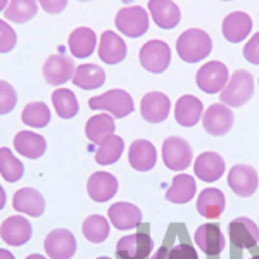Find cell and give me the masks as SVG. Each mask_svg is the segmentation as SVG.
Wrapping results in <instances>:
<instances>
[{
    "mask_svg": "<svg viewBox=\"0 0 259 259\" xmlns=\"http://www.w3.org/2000/svg\"><path fill=\"white\" fill-rule=\"evenodd\" d=\"M149 14L161 30H173L182 19V11L173 0H149Z\"/></svg>",
    "mask_w": 259,
    "mask_h": 259,
    "instance_id": "d6986e66",
    "label": "cell"
},
{
    "mask_svg": "<svg viewBox=\"0 0 259 259\" xmlns=\"http://www.w3.org/2000/svg\"><path fill=\"white\" fill-rule=\"evenodd\" d=\"M38 4L47 14H59L68 7V0H38Z\"/></svg>",
    "mask_w": 259,
    "mask_h": 259,
    "instance_id": "b9f144b4",
    "label": "cell"
},
{
    "mask_svg": "<svg viewBox=\"0 0 259 259\" xmlns=\"http://www.w3.org/2000/svg\"><path fill=\"white\" fill-rule=\"evenodd\" d=\"M26 259H45V257L40 256V254H31V256H28Z\"/></svg>",
    "mask_w": 259,
    "mask_h": 259,
    "instance_id": "7dc6e473",
    "label": "cell"
},
{
    "mask_svg": "<svg viewBox=\"0 0 259 259\" xmlns=\"http://www.w3.org/2000/svg\"><path fill=\"white\" fill-rule=\"evenodd\" d=\"M18 104V94L11 83L0 80V116L9 114Z\"/></svg>",
    "mask_w": 259,
    "mask_h": 259,
    "instance_id": "74e56055",
    "label": "cell"
},
{
    "mask_svg": "<svg viewBox=\"0 0 259 259\" xmlns=\"http://www.w3.org/2000/svg\"><path fill=\"white\" fill-rule=\"evenodd\" d=\"M235 116L232 109L225 104H212L207 107L202 114V124L209 135L212 137H223L233 128Z\"/></svg>",
    "mask_w": 259,
    "mask_h": 259,
    "instance_id": "30bf717a",
    "label": "cell"
},
{
    "mask_svg": "<svg viewBox=\"0 0 259 259\" xmlns=\"http://www.w3.org/2000/svg\"><path fill=\"white\" fill-rule=\"evenodd\" d=\"M68 47L69 52L78 59L90 57L95 52V47H97V35H95V31L92 28L80 26L71 31L68 38Z\"/></svg>",
    "mask_w": 259,
    "mask_h": 259,
    "instance_id": "484cf974",
    "label": "cell"
},
{
    "mask_svg": "<svg viewBox=\"0 0 259 259\" xmlns=\"http://www.w3.org/2000/svg\"><path fill=\"white\" fill-rule=\"evenodd\" d=\"M21 119L31 128H44L50 121V109L45 102H30L21 112Z\"/></svg>",
    "mask_w": 259,
    "mask_h": 259,
    "instance_id": "8d00e7d4",
    "label": "cell"
},
{
    "mask_svg": "<svg viewBox=\"0 0 259 259\" xmlns=\"http://www.w3.org/2000/svg\"><path fill=\"white\" fill-rule=\"evenodd\" d=\"M44 247L50 259H71L76 252V239L69 230L57 228L45 237Z\"/></svg>",
    "mask_w": 259,
    "mask_h": 259,
    "instance_id": "8fae6325",
    "label": "cell"
},
{
    "mask_svg": "<svg viewBox=\"0 0 259 259\" xmlns=\"http://www.w3.org/2000/svg\"><path fill=\"white\" fill-rule=\"evenodd\" d=\"M31 223L24 216H11L0 225V237L6 244L21 247L31 239Z\"/></svg>",
    "mask_w": 259,
    "mask_h": 259,
    "instance_id": "2e32d148",
    "label": "cell"
},
{
    "mask_svg": "<svg viewBox=\"0 0 259 259\" xmlns=\"http://www.w3.org/2000/svg\"><path fill=\"white\" fill-rule=\"evenodd\" d=\"M52 104L57 116L62 119H71L78 114L80 104H78L76 95L68 89H57L52 94Z\"/></svg>",
    "mask_w": 259,
    "mask_h": 259,
    "instance_id": "836d02e7",
    "label": "cell"
},
{
    "mask_svg": "<svg viewBox=\"0 0 259 259\" xmlns=\"http://www.w3.org/2000/svg\"><path fill=\"white\" fill-rule=\"evenodd\" d=\"M171 100L162 92H149L140 100V114L147 123H162L168 119Z\"/></svg>",
    "mask_w": 259,
    "mask_h": 259,
    "instance_id": "4fadbf2b",
    "label": "cell"
},
{
    "mask_svg": "<svg viewBox=\"0 0 259 259\" xmlns=\"http://www.w3.org/2000/svg\"><path fill=\"white\" fill-rule=\"evenodd\" d=\"M118 178L107 171H95L87 182V192L94 202H107L118 194Z\"/></svg>",
    "mask_w": 259,
    "mask_h": 259,
    "instance_id": "5bb4252c",
    "label": "cell"
},
{
    "mask_svg": "<svg viewBox=\"0 0 259 259\" xmlns=\"http://www.w3.org/2000/svg\"><path fill=\"white\" fill-rule=\"evenodd\" d=\"M149 259H169V249L162 245V247L157 249L152 256H149Z\"/></svg>",
    "mask_w": 259,
    "mask_h": 259,
    "instance_id": "7bdbcfd3",
    "label": "cell"
},
{
    "mask_svg": "<svg viewBox=\"0 0 259 259\" xmlns=\"http://www.w3.org/2000/svg\"><path fill=\"white\" fill-rule=\"evenodd\" d=\"M71 81L81 90H97L106 83V71L97 64H81L74 71Z\"/></svg>",
    "mask_w": 259,
    "mask_h": 259,
    "instance_id": "f546056e",
    "label": "cell"
},
{
    "mask_svg": "<svg viewBox=\"0 0 259 259\" xmlns=\"http://www.w3.org/2000/svg\"><path fill=\"white\" fill-rule=\"evenodd\" d=\"M16 31L11 24H7L4 19H0V54H7L16 47Z\"/></svg>",
    "mask_w": 259,
    "mask_h": 259,
    "instance_id": "f35d334b",
    "label": "cell"
},
{
    "mask_svg": "<svg viewBox=\"0 0 259 259\" xmlns=\"http://www.w3.org/2000/svg\"><path fill=\"white\" fill-rule=\"evenodd\" d=\"M89 106H90V109L109 112L114 118H126V116H130L135 111L132 95L121 89H112V90H107L106 94L92 97L89 100Z\"/></svg>",
    "mask_w": 259,
    "mask_h": 259,
    "instance_id": "3957f363",
    "label": "cell"
},
{
    "mask_svg": "<svg viewBox=\"0 0 259 259\" xmlns=\"http://www.w3.org/2000/svg\"><path fill=\"white\" fill-rule=\"evenodd\" d=\"M221 31L223 36L232 44H240L244 41L252 31V19L247 12L235 11L230 12L221 23Z\"/></svg>",
    "mask_w": 259,
    "mask_h": 259,
    "instance_id": "ac0fdd59",
    "label": "cell"
},
{
    "mask_svg": "<svg viewBox=\"0 0 259 259\" xmlns=\"http://www.w3.org/2000/svg\"><path fill=\"white\" fill-rule=\"evenodd\" d=\"M250 259H259V256H254V257H250Z\"/></svg>",
    "mask_w": 259,
    "mask_h": 259,
    "instance_id": "681fc988",
    "label": "cell"
},
{
    "mask_svg": "<svg viewBox=\"0 0 259 259\" xmlns=\"http://www.w3.org/2000/svg\"><path fill=\"white\" fill-rule=\"evenodd\" d=\"M124 152V140L118 135H111L102 144H99V149L95 152V161L100 166L114 164L121 159Z\"/></svg>",
    "mask_w": 259,
    "mask_h": 259,
    "instance_id": "1f68e13d",
    "label": "cell"
},
{
    "mask_svg": "<svg viewBox=\"0 0 259 259\" xmlns=\"http://www.w3.org/2000/svg\"><path fill=\"white\" fill-rule=\"evenodd\" d=\"M242 54H244L245 61H249L254 66H259V31L250 36L244 50H242Z\"/></svg>",
    "mask_w": 259,
    "mask_h": 259,
    "instance_id": "ab89813d",
    "label": "cell"
},
{
    "mask_svg": "<svg viewBox=\"0 0 259 259\" xmlns=\"http://www.w3.org/2000/svg\"><path fill=\"white\" fill-rule=\"evenodd\" d=\"M194 240L206 256H218L227 245V240H225V235L221 233L220 225L216 223L200 225L194 235Z\"/></svg>",
    "mask_w": 259,
    "mask_h": 259,
    "instance_id": "e0dca14e",
    "label": "cell"
},
{
    "mask_svg": "<svg viewBox=\"0 0 259 259\" xmlns=\"http://www.w3.org/2000/svg\"><path fill=\"white\" fill-rule=\"evenodd\" d=\"M204 114V106L195 95H182L175 106V119L180 126H195Z\"/></svg>",
    "mask_w": 259,
    "mask_h": 259,
    "instance_id": "603a6c76",
    "label": "cell"
},
{
    "mask_svg": "<svg viewBox=\"0 0 259 259\" xmlns=\"http://www.w3.org/2000/svg\"><path fill=\"white\" fill-rule=\"evenodd\" d=\"M195 192H197L195 178L187 173H182L173 178L169 189L166 190V200L173 204H187L195 197Z\"/></svg>",
    "mask_w": 259,
    "mask_h": 259,
    "instance_id": "83f0119b",
    "label": "cell"
},
{
    "mask_svg": "<svg viewBox=\"0 0 259 259\" xmlns=\"http://www.w3.org/2000/svg\"><path fill=\"white\" fill-rule=\"evenodd\" d=\"M228 80H230L228 68L221 61L206 62L204 66H200L197 74H195L197 87L207 95L221 94V90L227 87Z\"/></svg>",
    "mask_w": 259,
    "mask_h": 259,
    "instance_id": "8992f818",
    "label": "cell"
},
{
    "mask_svg": "<svg viewBox=\"0 0 259 259\" xmlns=\"http://www.w3.org/2000/svg\"><path fill=\"white\" fill-rule=\"evenodd\" d=\"M107 218L118 230H132L142 223V211L135 204L116 202L107 211Z\"/></svg>",
    "mask_w": 259,
    "mask_h": 259,
    "instance_id": "d4e9b609",
    "label": "cell"
},
{
    "mask_svg": "<svg viewBox=\"0 0 259 259\" xmlns=\"http://www.w3.org/2000/svg\"><path fill=\"white\" fill-rule=\"evenodd\" d=\"M83 235L92 244H102L111 233V221L102 214H92L83 221Z\"/></svg>",
    "mask_w": 259,
    "mask_h": 259,
    "instance_id": "d6a6232c",
    "label": "cell"
},
{
    "mask_svg": "<svg viewBox=\"0 0 259 259\" xmlns=\"http://www.w3.org/2000/svg\"><path fill=\"white\" fill-rule=\"evenodd\" d=\"M7 6H9V0H0V12L6 11Z\"/></svg>",
    "mask_w": 259,
    "mask_h": 259,
    "instance_id": "bcb514c9",
    "label": "cell"
},
{
    "mask_svg": "<svg viewBox=\"0 0 259 259\" xmlns=\"http://www.w3.org/2000/svg\"><path fill=\"white\" fill-rule=\"evenodd\" d=\"M228 230L232 245H235L237 249H254L259 244V227L245 216L230 221Z\"/></svg>",
    "mask_w": 259,
    "mask_h": 259,
    "instance_id": "7c38bea8",
    "label": "cell"
},
{
    "mask_svg": "<svg viewBox=\"0 0 259 259\" xmlns=\"http://www.w3.org/2000/svg\"><path fill=\"white\" fill-rule=\"evenodd\" d=\"M227 183L239 197H250L256 194L259 187L257 171L249 164H235L228 171Z\"/></svg>",
    "mask_w": 259,
    "mask_h": 259,
    "instance_id": "9c48e42d",
    "label": "cell"
},
{
    "mask_svg": "<svg viewBox=\"0 0 259 259\" xmlns=\"http://www.w3.org/2000/svg\"><path fill=\"white\" fill-rule=\"evenodd\" d=\"M194 173L202 182L212 183L225 175V159L218 152H202L194 161Z\"/></svg>",
    "mask_w": 259,
    "mask_h": 259,
    "instance_id": "44dd1931",
    "label": "cell"
},
{
    "mask_svg": "<svg viewBox=\"0 0 259 259\" xmlns=\"http://www.w3.org/2000/svg\"><path fill=\"white\" fill-rule=\"evenodd\" d=\"M225 194L220 189H204L197 197V211L202 218L216 220L225 211Z\"/></svg>",
    "mask_w": 259,
    "mask_h": 259,
    "instance_id": "4316f807",
    "label": "cell"
},
{
    "mask_svg": "<svg viewBox=\"0 0 259 259\" xmlns=\"http://www.w3.org/2000/svg\"><path fill=\"white\" fill-rule=\"evenodd\" d=\"M0 175L9 183L19 182L24 175V164L7 147H0Z\"/></svg>",
    "mask_w": 259,
    "mask_h": 259,
    "instance_id": "d590c367",
    "label": "cell"
},
{
    "mask_svg": "<svg viewBox=\"0 0 259 259\" xmlns=\"http://www.w3.org/2000/svg\"><path fill=\"white\" fill-rule=\"evenodd\" d=\"M194 161V150L182 137H168L162 142V162L171 171H183Z\"/></svg>",
    "mask_w": 259,
    "mask_h": 259,
    "instance_id": "5b68a950",
    "label": "cell"
},
{
    "mask_svg": "<svg viewBox=\"0 0 259 259\" xmlns=\"http://www.w3.org/2000/svg\"><path fill=\"white\" fill-rule=\"evenodd\" d=\"M12 207L18 212L38 218L45 211V199L38 190L35 189H19L12 197Z\"/></svg>",
    "mask_w": 259,
    "mask_h": 259,
    "instance_id": "cb8c5ba5",
    "label": "cell"
},
{
    "mask_svg": "<svg viewBox=\"0 0 259 259\" xmlns=\"http://www.w3.org/2000/svg\"><path fill=\"white\" fill-rule=\"evenodd\" d=\"M212 50V40L200 28H190L185 30L177 40V54L182 61L195 64L204 61Z\"/></svg>",
    "mask_w": 259,
    "mask_h": 259,
    "instance_id": "6da1fadb",
    "label": "cell"
},
{
    "mask_svg": "<svg viewBox=\"0 0 259 259\" xmlns=\"http://www.w3.org/2000/svg\"><path fill=\"white\" fill-rule=\"evenodd\" d=\"M154 242L147 232H135L118 240L116 257L118 259H149Z\"/></svg>",
    "mask_w": 259,
    "mask_h": 259,
    "instance_id": "ba28073f",
    "label": "cell"
},
{
    "mask_svg": "<svg viewBox=\"0 0 259 259\" xmlns=\"http://www.w3.org/2000/svg\"><path fill=\"white\" fill-rule=\"evenodd\" d=\"M149 12L142 6L121 7L114 18L116 28L128 38H139L149 31Z\"/></svg>",
    "mask_w": 259,
    "mask_h": 259,
    "instance_id": "277c9868",
    "label": "cell"
},
{
    "mask_svg": "<svg viewBox=\"0 0 259 259\" xmlns=\"http://www.w3.org/2000/svg\"><path fill=\"white\" fill-rule=\"evenodd\" d=\"M74 71H76V68H74L73 59L61 56V54H54L44 64V78L47 80L49 85L59 87L62 83L73 80Z\"/></svg>",
    "mask_w": 259,
    "mask_h": 259,
    "instance_id": "9a60e30c",
    "label": "cell"
},
{
    "mask_svg": "<svg viewBox=\"0 0 259 259\" xmlns=\"http://www.w3.org/2000/svg\"><path fill=\"white\" fill-rule=\"evenodd\" d=\"M169 259H199V256L190 244H178L169 249Z\"/></svg>",
    "mask_w": 259,
    "mask_h": 259,
    "instance_id": "60d3db41",
    "label": "cell"
},
{
    "mask_svg": "<svg viewBox=\"0 0 259 259\" xmlns=\"http://www.w3.org/2000/svg\"><path fill=\"white\" fill-rule=\"evenodd\" d=\"M114 130H116V123H114V119H112V116L102 112V114L92 116V118L87 121L85 133L90 142L99 145L106 139H109L111 135H114Z\"/></svg>",
    "mask_w": 259,
    "mask_h": 259,
    "instance_id": "4dcf8cb0",
    "label": "cell"
},
{
    "mask_svg": "<svg viewBox=\"0 0 259 259\" xmlns=\"http://www.w3.org/2000/svg\"><path fill=\"white\" fill-rule=\"evenodd\" d=\"M254 95V78L249 71L237 69L232 73L230 80L220 94L221 104L228 107H242Z\"/></svg>",
    "mask_w": 259,
    "mask_h": 259,
    "instance_id": "7a4b0ae2",
    "label": "cell"
},
{
    "mask_svg": "<svg viewBox=\"0 0 259 259\" xmlns=\"http://www.w3.org/2000/svg\"><path fill=\"white\" fill-rule=\"evenodd\" d=\"M157 161V150L154 147L152 142L139 139L130 145L128 150V162L133 169L137 171H150L156 166Z\"/></svg>",
    "mask_w": 259,
    "mask_h": 259,
    "instance_id": "7402d4cb",
    "label": "cell"
},
{
    "mask_svg": "<svg viewBox=\"0 0 259 259\" xmlns=\"http://www.w3.org/2000/svg\"><path fill=\"white\" fill-rule=\"evenodd\" d=\"M126 44L116 31H104L99 40V57L102 62L109 66L119 64L126 57Z\"/></svg>",
    "mask_w": 259,
    "mask_h": 259,
    "instance_id": "ffe728a7",
    "label": "cell"
},
{
    "mask_svg": "<svg viewBox=\"0 0 259 259\" xmlns=\"http://www.w3.org/2000/svg\"><path fill=\"white\" fill-rule=\"evenodd\" d=\"M38 12V2L36 0H9V6L4 11L6 19L11 23H28L30 19L35 18Z\"/></svg>",
    "mask_w": 259,
    "mask_h": 259,
    "instance_id": "e575fe53",
    "label": "cell"
},
{
    "mask_svg": "<svg viewBox=\"0 0 259 259\" xmlns=\"http://www.w3.org/2000/svg\"><path fill=\"white\" fill-rule=\"evenodd\" d=\"M97 259H111V257H106V256H102V257H97Z\"/></svg>",
    "mask_w": 259,
    "mask_h": 259,
    "instance_id": "c3c4849f",
    "label": "cell"
},
{
    "mask_svg": "<svg viewBox=\"0 0 259 259\" xmlns=\"http://www.w3.org/2000/svg\"><path fill=\"white\" fill-rule=\"evenodd\" d=\"M80 2H90V0H80Z\"/></svg>",
    "mask_w": 259,
    "mask_h": 259,
    "instance_id": "f907efd6",
    "label": "cell"
},
{
    "mask_svg": "<svg viewBox=\"0 0 259 259\" xmlns=\"http://www.w3.org/2000/svg\"><path fill=\"white\" fill-rule=\"evenodd\" d=\"M223 2H230V0H223Z\"/></svg>",
    "mask_w": 259,
    "mask_h": 259,
    "instance_id": "816d5d0a",
    "label": "cell"
},
{
    "mask_svg": "<svg viewBox=\"0 0 259 259\" xmlns=\"http://www.w3.org/2000/svg\"><path fill=\"white\" fill-rule=\"evenodd\" d=\"M14 149L28 159H38L45 154L47 140L35 132H19L14 137Z\"/></svg>",
    "mask_w": 259,
    "mask_h": 259,
    "instance_id": "f1b7e54d",
    "label": "cell"
},
{
    "mask_svg": "<svg viewBox=\"0 0 259 259\" xmlns=\"http://www.w3.org/2000/svg\"><path fill=\"white\" fill-rule=\"evenodd\" d=\"M139 59L144 69H147L149 73L161 74L168 69L171 62V49L162 40H149L142 45Z\"/></svg>",
    "mask_w": 259,
    "mask_h": 259,
    "instance_id": "52a82bcc",
    "label": "cell"
},
{
    "mask_svg": "<svg viewBox=\"0 0 259 259\" xmlns=\"http://www.w3.org/2000/svg\"><path fill=\"white\" fill-rule=\"evenodd\" d=\"M6 200H7L6 192H4L2 185H0V211H2V209H4V206H6Z\"/></svg>",
    "mask_w": 259,
    "mask_h": 259,
    "instance_id": "f6af8a7d",
    "label": "cell"
},
{
    "mask_svg": "<svg viewBox=\"0 0 259 259\" xmlns=\"http://www.w3.org/2000/svg\"><path fill=\"white\" fill-rule=\"evenodd\" d=\"M0 259H16V257L11 254V250H7V249H0Z\"/></svg>",
    "mask_w": 259,
    "mask_h": 259,
    "instance_id": "ee69618b",
    "label": "cell"
}]
</instances>
